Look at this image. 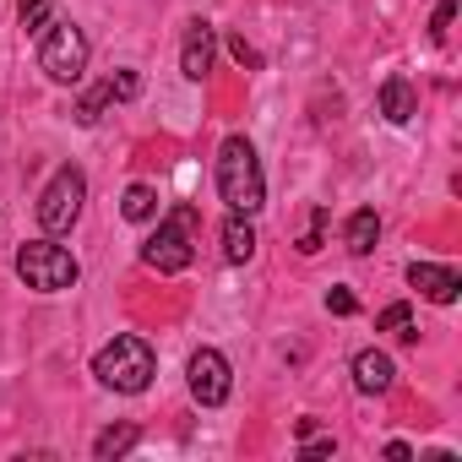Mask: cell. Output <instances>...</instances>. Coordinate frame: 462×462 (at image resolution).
<instances>
[{"instance_id": "19", "label": "cell", "mask_w": 462, "mask_h": 462, "mask_svg": "<svg viewBox=\"0 0 462 462\" xmlns=\"http://www.w3.org/2000/svg\"><path fill=\"white\" fill-rule=\"evenodd\" d=\"M321 240H327V207H310V228L300 235V256H316Z\"/></svg>"}, {"instance_id": "2", "label": "cell", "mask_w": 462, "mask_h": 462, "mask_svg": "<svg viewBox=\"0 0 462 462\" xmlns=\"http://www.w3.org/2000/svg\"><path fill=\"white\" fill-rule=\"evenodd\" d=\"M93 375H98V386H109V392H120V397H136V392L152 386V375H158V354H152L147 337L120 332L115 343H104V348L93 354Z\"/></svg>"}, {"instance_id": "8", "label": "cell", "mask_w": 462, "mask_h": 462, "mask_svg": "<svg viewBox=\"0 0 462 462\" xmlns=\"http://www.w3.org/2000/svg\"><path fill=\"white\" fill-rule=\"evenodd\" d=\"M212 55H217V33H212V23H185V44H180V71L190 77V82H201L207 71H212Z\"/></svg>"}, {"instance_id": "16", "label": "cell", "mask_w": 462, "mask_h": 462, "mask_svg": "<svg viewBox=\"0 0 462 462\" xmlns=\"http://www.w3.org/2000/svg\"><path fill=\"white\" fill-rule=\"evenodd\" d=\"M375 327H381V332H392L397 343H419V327H413V310H408L402 300H397V305H386Z\"/></svg>"}, {"instance_id": "4", "label": "cell", "mask_w": 462, "mask_h": 462, "mask_svg": "<svg viewBox=\"0 0 462 462\" xmlns=\"http://www.w3.org/2000/svg\"><path fill=\"white\" fill-rule=\"evenodd\" d=\"M17 278H23L28 289H39V294H60V289H77L82 267H77V256H71L66 245H55V240H28V245L17 251Z\"/></svg>"}, {"instance_id": "22", "label": "cell", "mask_w": 462, "mask_h": 462, "mask_svg": "<svg viewBox=\"0 0 462 462\" xmlns=\"http://www.w3.org/2000/svg\"><path fill=\"white\" fill-rule=\"evenodd\" d=\"M327 310H332V316H354V310H359L354 289H343V283H337V289H327Z\"/></svg>"}, {"instance_id": "23", "label": "cell", "mask_w": 462, "mask_h": 462, "mask_svg": "<svg viewBox=\"0 0 462 462\" xmlns=\"http://www.w3.org/2000/svg\"><path fill=\"white\" fill-rule=\"evenodd\" d=\"M228 55H235L240 66H262V55H256V50H251L245 39H228Z\"/></svg>"}, {"instance_id": "9", "label": "cell", "mask_w": 462, "mask_h": 462, "mask_svg": "<svg viewBox=\"0 0 462 462\" xmlns=\"http://www.w3.org/2000/svg\"><path fill=\"white\" fill-rule=\"evenodd\" d=\"M408 283H413L430 305H451V300L462 294L457 267H440V262H413V267H408Z\"/></svg>"}, {"instance_id": "13", "label": "cell", "mask_w": 462, "mask_h": 462, "mask_svg": "<svg viewBox=\"0 0 462 462\" xmlns=\"http://www.w3.org/2000/svg\"><path fill=\"white\" fill-rule=\"evenodd\" d=\"M375 240H381V212H375V207H359V212L348 217V228H343V245H348L354 256H370Z\"/></svg>"}, {"instance_id": "5", "label": "cell", "mask_w": 462, "mask_h": 462, "mask_svg": "<svg viewBox=\"0 0 462 462\" xmlns=\"http://www.w3.org/2000/svg\"><path fill=\"white\" fill-rule=\"evenodd\" d=\"M39 71L60 88H77L88 71V33L77 23H50L39 33Z\"/></svg>"}, {"instance_id": "15", "label": "cell", "mask_w": 462, "mask_h": 462, "mask_svg": "<svg viewBox=\"0 0 462 462\" xmlns=\"http://www.w3.org/2000/svg\"><path fill=\"white\" fill-rule=\"evenodd\" d=\"M120 212H125L131 223H152V217H158V190H152V185H131V190L120 196Z\"/></svg>"}, {"instance_id": "21", "label": "cell", "mask_w": 462, "mask_h": 462, "mask_svg": "<svg viewBox=\"0 0 462 462\" xmlns=\"http://www.w3.org/2000/svg\"><path fill=\"white\" fill-rule=\"evenodd\" d=\"M451 23H457V0H440V6H435V17H430V39H435V44H446Z\"/></svg>"}, {"instance_id": "18", "label": "cell", "mask_w": 462, "mask_h": 462, "mask_svg": "<svg viewBox=\"0 0 462 462\" xmlns=\"http://www.w3.org/2000/svg\"><path fill=\"white\" fill-rule=\"evenodd\" d=\"M109 104H115V98H109V88H93V93H88V98L77 104V125H98Z\"/></svg>"}, {"instance_id": "11", "label": "cell", "mask_w": 462, "mask_h": 462, "mask_svg": "<svg viewBox=\"0 0 462 462\" xmlns=\"http://www.w3.org/2000/svg\"><path fill=\"white\" fill-rule=\"evenodd\" d=\"M256 256V228H251V217L245 212H228V223H223V262H251Z\"/></svg>"}, {"instance_id": "20", "label": "cell", "mask_w": 462, "mask_h": 462, "mask_svg": "<svg viewBox=\"0 0 462 462\" xmlns=\"http://www.w3.org/2000/svg\"><path fill=\"white\" fill-rule=\"evenodd\" d=\"M104 88H109V98H115V104H131V98L142 93V77H136V71H115Z\"/></svg>"}, {"instance_id": "24", "label": "cell", "mask_w": 462, "mask_h": 462, "mask_svg": "<svg viewBox=\"0 0 462 462\" xmlns=\"http://www.w3.org/2000/svg\"><path fill=\"white\" fill-rule=\"evenodd\" d=\"M332 451H337L332 435H327V440H310V435H305V457H332Z\"/></svg>"}, {"instance_id": "10", "label": "cell", "mask_w": 462, "mask_h": 462, "mask_svg": "<svg viewBox=\"0 0 462 462\" xmlns=\"http://www.w3.org/2000/svg\"><path fill=\"white\" fill-rule=\"evenodd\" d=\"M392 381H397L392 354H381V348H359V354H354V386H359L365 397H386Z\"/></svg>"}, {"instance_id": "14", "label": "cell", "mask_w": 462, "mask_h": 462, "mask_svg": "<svg viewBox=\"0 0 462 462\" xmlns=\"http://www.w3.org/2000/svg\"><path fill=\"white\" fill-rule=\"evenodd\" d=\"M136 440H142V430H136V424H109V430L93 440V457H98V462H115V457L136 451Z\"/></svg>"}, {"instance_id": "6", "label": "cell", "mask_w": 462, "mask_h": 462, "mask_svg": "<svg viewBox=\"0 0 462 462\" xmlns=\"http://www.w3.org/2000/svg\"><path fill=\"white\" fill-rule=\"evenodd\" d=\"M82 201H88V174L77 163L55 169L44 196H39V228H44V235H66V228L82 217Z\"/></svg>"}, {"instance_id": "7", "label": "cell", "mask_w": 462, "mask_h": 462, "mask_svg": "<svg viewBox=\"0 0 462 462\" xmlns=\"http://www.w3.org/2000/svg\"><path fill=\"white\" fill-rule=\"evenodd\" d=\"M185 381H190V397L201 408H223L228 392H235V375H228V359L217 348H196L190 365H185Z\"/></svg>"}, {"instance_id": "3", "label": "cell", "mask_w": 462, "mask_h": 462, "mask_svg": "<svg viewBox=\"0 0 462 462\" xmlns=\"http://www.w3.org/2000/svg\"><path fill=\"white\" fill-rule=\"evenodd\" d=\"M190 256H196V212L174 207L169 217H158V228L142 240V262L152 273H185Z\"/></svg>"}, {"instance_id": "17", "label": "cell", "mask_w": 462, "mask_h": 462, "mask_svg": "<svg viewBox=\"0 0 462 462\" xmlns=\"http://www.w3.org/2000/svg\"><path fill=\"white\" fill-rule=\"evenodd\" d=\"M50 12H55V0H17V17L28 33H44L50 28Z\"/></svg>"}, {"instance_id": "1", "label": "cell", "mask_w": 462, "mask_h": 462, "mask_svg": "<svg viewBox=\"0 0 462 462\" xmlns=\"http://www.w3.org/2000/svg\"><path fill=\"white\" fill-rule=\"evenodd\" d=\"M217 196L228 212H245V217L267 207V180H262V158L251 136H228L217 147Z\"/></svg>"}, {"instance_id": "12", "label": "cell", "mask_w": 462, "mask_h": 462, "mask_svg": "<svg viewBox=\"0 0 462 462\" xmlns=\"http://www.w3.org/2000/svg\"><path fill=\"white\" fill-rule=\"evenodd\" d=\"M381 115H386L392 125H408V120L419 115V104H413V82H408V77H386V82H381Z\"/></svg>"}]
</instances>
